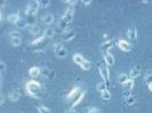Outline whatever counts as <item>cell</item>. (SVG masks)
I'll return each instance as SVG.
<instances>
[{
	"mask_svg": "<svg viewBox=\"0 0 152 113\" xmlns=\"http://www.w3.org/2000/svg\"><path fill=\"white\" fill-rule=\"evenodd\" d=\"M41 89L40 83L34 81V80H30L29 82L26 83V93L28 95H30L31 97L33 98H39V91Z\"/></svg>",
	"mask_w": 152,
	"mask_h": 113,
	"instance_id": "1",
	"label": "cell"
},
{
	"mask_svg": "<svg viewBox=\"0 0 152 113\" xmlns=\"http://www.w3.org/2000/svg\"><path fill=\"white\" fill-rule=\"evenodd\" d=\"M39 7H40L39 1H36V0L30 1L26 5V7H25V16L26 17H36L37 13H38Z\"/></svg>",
	"mask_w": 152,
	"mask_h": 113,
	"instance_id": "2",
	"label": "cell"
},
{
	"mask_svg": "<svg viewBox=\"0 0 152 113\" xmlns=\"http://www.w3.org/2000/svg\"><path fill=\"white\" fill-rule=\"evenodd\" d=\"M99 72L103 79V81L107 83V86L109 87L110 86V70H109L107 64H99Z\"/></svg>",
	"mask_w": 152,
	"mask_h": 113,
	"instance_id": "3",
	"label": "cell"
},
{
	"mask_svg": "<svg viewBox=\"0 0 152 113\" xmlns=\"http://www.w3.org/2000/svg\"><path fill=\"white\" fill-rule=\"evenodd\" d=\"M54 52L58 58H65L68 56V50H66V48H64V46L62 45L61 42L54 44Z\"/></svg>",
	"mask_w": 152,
	"mask_h": 113,
	"instance_id": "4",
	"label": "cell"
},
{
	"mask_svg": "<svg viewBox=\"0 0 152 113\" xmlns=\"http://www.w3.org/2000/svg\"><path fill=\"white\" fill-rule=\"evenodd\" d=\"M73 16H75V9L70 7L64 12V14H63V16H62V18H63L64 21H66L68 23H71L72 22V20H73Z\"/></svg>",
	"mask_w": 152,
	"mask_h": 113,
	"instance_id": "5",
	"label": "cell"
},
{
	"mask_svg": "<svg viewBox=\"0 0 152 113\" xmlns=\"http://www.w3.org/2000/svg\"><path fill=\"white\" fill-rule=\"evenodd\" d=\"M118 47L121 49L122 52H126V53H128L130 52V44L128 41H126V40H119L118 41Z\"/></svg>",
	"mask_w": 152,
	"mask_h": 113,
	"instance_id": "6",
	"label": "cell"
},
{
	"mask_svg": "<svg viewBox=\"0 0 152 113\" xmlns=\"http://www.w3.org/2000/svg\"><path fill=\"white\" fill-rule=\"evenodd\" d=\"M127 37H128V39H129L130 41H136V39H137L136 28H134V26L129 28L128 31H127Z\"/></svg>",
	"mask_w": 152,
	"mask_h": 113,
	"instance_id": "7",
	"label": "cell"
},
{
	"mask_svg": "<svg viewBox=\"0 0 152 113\" xmlns=\"http://www.w3.org/2000/svg\"><path fill=\"white\" fill-rule=\"evenodd\" d=\"M80 94H81L80 89H79L78 87H76V88H73L72 90L69 93L66 97H68V99H70V101H72V102H73V101H75V99H76V98L78 97V96H79Z\"/></svg>",
	"mask_w": 152,
	"mask_h": 113,
	"instance_id": "8",
	"label": "cell"
},
{
	"mask_svg": "<svg viewBox=\"0 0 152 113\" xmlns=\"http://www.w3.org/2000/svg\"><path fill=\"white\" fill-rule=\"evenodd\" d=\"M75 38V32L72 30H65L62 33V39L64 41H71Z\"/></svg>",
	"mask_w": 152,
	"mask_h": 113,
	"instance_id": "9",
	"label": "cell"
},
{
	"mask_svg": "<svg viewBox=\"0 0 152 113\" xmlns=\"http://www.w3.org/2000/svg\"><path fill=\"white\" fill-rule=\"evenodd\" d=\"M112 47H113V42H112L111 40H110V41H105V42H103L102 46H101V50H102L103 55L109 53V50H110Z\"/></svg>",
	"mask_w": 152,
	"mask_h": 113,
	"instance_id": "10",
	"label": "cell"
},
{
	"mask_svg": "<svg viewBox=\"0 0 152 113\" xmlns=\"http://www.w3.org/2000/svg\"><path fill=\"white\" fill-rule=\"evenodd\" d=\"M103 57H104V61H105V64H107V66H112L114 64V57L113 55L111 53H107L103 55Z\"/></svg>",
	"mask_w": 152,
	"mask_h": 113,
	"instance_id": "11",
	"label": "cell"
},
{
	"mask_svg": "<svg viewBox=\"0 0 152 113\" xmlns=\"http://www.w3.org/2000/svg\"><path fill=\"white\" fill-rule=\"evenodd\" d=\"M20 20H21V17L18 14H9L7 16V21L9 23H12V24H17V23L20 22Z\"/></svg>",
	"mask_w": 152,
	"mask_h": 113,
	"instance_id": "12",
	"label": "cell"
},
{
	"mask_svg": "<svg viewBox=\"0 0 152 113\" xmlns=\"http://www.w3.org/2000/svg\"><path fill=\"white\" fill-rule=\"evenodd\" d=\"M8 97H9V99H10L12 102H17V101L20 99V97H21V93L18 90H13L9 93Z\"/></svg>",
	"mask_w": 152,
	"mask_h": 113,
	"instance_id": "13",
	"label": "cell"
},
{
	"mask_svg": "<svg viewBox=\"0 0 152 113\" xmlns=\"http://www.w3.org/2000/svg\"><path fill=\"white\" fill-rule=\"evenodd\" d=\"M45 40L46 38L42 36V37H39L38 39H34L32 42H31V46L32 47H39V46H44L45 45Z\"/></svg>",
	"mask_w": 152,
	"mask_h": 113,
	"instance_id": "14",
	"label": "cell"
},
{
	"mask_svg": "<svg viewBox=\"0 0 152 113\" xmlns=\"http://www.w3.org/2000/svg\"><path fill=\"white\" fill-rule=\"evenodd\" d=\"M41 20H42V22L45 23V24L50 25V24L54 22V16H53V14H45V15H42Z\"/></svg>",
	"mask_w": 152,
	"mask_h": 113,
	"instance_id": "15",
	"label": "cell"
},
{
	"mask_svg": "<svg viewBox=\"0 0 152 113\" xmlns=\"http://www.w3.org/2000/svg\"><path fill=\"white\" fill-rule=\"evenodd\" d=\"M41 73V71H40V69L37 68V66H32V68L29 70V74H30L31 78H37L39 77Z\"/></svg>",
	"mask_w": 152,
	"mask_h": 113,
	"instance_id": "16",
	"label": "cell"
},
{
	"mask_svg": "<svg viewBox=\"0 0 152 113\" xmlns=\"http://www.w3.org/2000/svg\"><path fill=\"white\" fill-rule=\"evenodd\" d=\"M40 71H41V74L46 77V78H48V79H52L54 77V73L52 70H49L48 68H42L40 69Z\"/></svg>",
	"mask_w": 152,
	"mask_h": 113,
	"instance_id": "17",
	"label": "cell"
},
{
	"mask_svg": "<svg viewBox=\"0 0 152 113\" xmlns=\"http://www.w3.org/2000/svg\"><path fill=\"white\" fill-rule=\"evenodd\" d=\"M72 60H73V62H75L76 64L81 65L85 61H86V58H84V57H83V55H80V54H75V55H73V57H72Z\"/></svg>",
	"mask_w": 152,
	"mask_h": 113,
	"instance_id": "18",
	"label": "cell"
},
{
	"mask_svg": "<svg viewBox=\"0 0 152 113\" xmlns=\"http://www.w3.org/2000/svg\"><path fill=\"white\" fill-rule=\"evenodd\" d=\"M138 75H140V70H138V68H135V66H133V68L130 69L129 78L134 80V79H136Z\"/></svg>",
	"mask_w": 152,
	"mask_h": 113,
	"instance_id": "19",
	"label": "cell"
},
{
	"mask_svg": "<svg viewBox=\"0 0 152 113\" xmlns=\"http://www.w3.org/2000/svg\"><path fill=\"white\" fill-rule=\"evenodd\" d=\"M55 36V30H54L53 28H47L45 29V32H44V37L45 38H53Z\"/></svg>",
	"mask_w": 152,
	"mask_h": 113,
	"instance_id": "20",
	"label": "cell"
},
{
	"mask_svg": "<svg viewBox=\"0 0 152 113\" xmlns=\"http://www.w3.org/2000/svg\"><path fill=\"white\" fill-rule=\"evenodd\" d=\"M130 78H129V75H127L126 73H121V74H119V77H118V81L120 83H126L128 80H129Z\"/></svg>",
	"mask_w": 152,
	"mask_h": 113,
	"instance_id": "21",
	"label": "cell"
},
{
	"mask_svg": "<svg viewBox=\"0 0 152 113\" xmlns=\"http://www.w3.org/2000/svg\"><path fill=\"white\" fill-rule=\"evenodd\" d=\"M85 95H86V91H81V94L78 96V97L72 102V106H76V105H78L83 99H84V97H85Z\"/></svg>",
	"mask_w": 152,
	"mask_h": 113,
	"instance_id": "22",
	"label": "cell"
},
{
	"mask_svg": "<svg viewBox=\"0 0 152 113\" xmlns=\"http://www.w3.org/2000/svg\"><path fill=\"white\" fill-rule=\"evenodd\" d=\"M29 31H30V33L32 36H36V34H38L39 32H40V28H39L37 24H34V25H31Z\"/></svg>",
	"mask_w": 152,
	"mask_h": 113,
	"instance_id": "23",
	"label": "cell"
},
{
	"mask_svg": "<svg viewBox=\"0 0 152 113\" xmlns=\"http://www.w3.org/2000/svg\"><path fill=\"white\" fill-rule=\"evenodd\" d=\"M107 83L104 82V81L99 82V83H97V86H96V89H97V91H99L101 94H102L104 90H107Z\"/></svg>",
	"mask_w": 152,
	"mask_h": 113,
	"instance_id": "24",
	"label": "cell"
},
{
	"mask_svg": "<svg viewBox=\"0 0 152 113\" xmlns=\"http://www.w3.org/2000/svg\"><path fill=\"white\" fill-rule=\"evenodd\" d=\"M134 87V80L133 79H129L126 83H124V88L125 90H132Z\"/></svg>",
	"mask_w": 152,
	"mask_h": 113,
	"instance_id": "25",
	"label": "cell"
},
{
	"mask_svg": "<svg viewBox=\"0 0 152 113\" xmlns=\"http://www.w3.org/2000/svg\"><path fill=\"white\" fill-rule=\"evenodd\" d=\"M101 97H102V99H103V101L107 102V101H110V99H111V93L107 89V90H104L102 94H101Z\"/></svg>",
	"mask_w": 152,
	"mask_h": 113,
	"instance_id": "26",
	"label": "cell"
},
{
	"mask_svg": "<svg viewBox=\"0 0 152 113\" xmlns=\"http://www.w3.org/2000/svg\"><path fill=\"white\" fill-rule=\"evenodd\" d=\"M135 102H136V99H135L134 96H132V95L125 97V103H126L127 105H133V104H135Z\"/></svg>",
	"mask_w": 152,
	"mask_h": 113,
	"instance_id": "27",
	"label": "cell"
},
{
	"mask_svg": "<svg viewBox=\"0 0 152 113\" xmlns=\"http://www.w3.org/2000/svg\"><path fill=\"white\" fill-rule=\"evenodd\" d=\"M28 25H29V23L26 22V20H22V18L20 20V22L16 24V26H17L18 29H25Z\"/></svg>",
	"mask_w": 152,
	"mask_h": 113,
	"instance_id": "28",
	"label": "cell"
},
{
	"mask_svg": "<svg viewBox=\"0 0 152 113\" xmlns=\"http://www.w3.org/2000/svg\"><path fill=\"white\" fill-rule=\"evenodd\" d=\"M144 80L148 85H151L152 83V71H149V72H146V73H145Z\"/></svg>",
	"mask_w": 152,
	"mask_h": 113,
	"instance_id": "29",
	"label": "cell"
},
{
	"mask_svg": "<svg viewBox=\"0 0 152 113\" xmlns=\"http://www.w3.org/2000/svg\"><path fill=\"white\" fill-rule=\"evenodd\" d=\"M80 68L83 69V70H85V71H88V70H91V63L89 62V61H85L84 63L80 65Z\"/></svg>",
	"mask_w": 152,
	"mask_h": 113,
	"instance_id": "30",
	"label": "cell"
},
{
	"mask_svg": "<svg viewBox=\"0 0 152 113\" xmlns=\"http://www.w3.org/2000/svg\"><path fill=\"white\" fill-rule=\"evenodd\" d=\"M68 24H69V23L66 22V21H64L63 18H61V21L58 22V28H60L61 30H63V31L68 30V29H66V28H68Z\"/></svg>",
	"mask_w": 152,
	"mask_h": 113,
	"instance_id": "31",
	"label": "cell"
},
{
	"mask_svg": "<svg viewBox=\"0 0 152 113\" xmlns=\"http://www.w3.org/2000/svg\"><path fill=\"white\" fill-rule=\"evenodd\" d=\"M39 4H40V7L47 8L52 4V1H50V0H39Z\"/></svg>",
	"mask_w": 152,
	"mask_h": 113,
	"instance_id": "32",
	"label": "cell"
},
{
	"mask_svg": "<svg viewBox=\"0 0 152 113\" xmlns=\"http://www.w3.org/2000/svg\"><path fill=\"white\" fill-rule=\"evenodd\" d=\"M10 40H12V45H13V46H20L21 44H22V39H21V37L12 38Z\"/></svg>",
	"mask_w": 152,
	"mask_h": 113,
	"instance_id": "33",
	"label": "cell"
},
{
	"mask_svg": "<svg viewBox=\"0 0 152 113\" xmlns=\"http://www.w3.org/2000/svg\"><path fill=\"white\" fill-rule=\"evenodd\" d=\"M38 112L39 113H52L50 112V110H49L48 107H46V106H39Z\"/></svg>",
	"mask_w": 152,
	"mask_h": 113,
	"instance_id": "34",
	"label": "cell"
},
{
	"mask_svg": "<svg viewBox=\"0 0 152 113\" xmlns=\"http://www.w3.org/2000/svg\"><path fill=\"white\" fill-rule=\"evenodd\" d=\"M9 36H10V39H12V38H18L20 37V32H18V31H12V32L9 33Z\"/></svg>",
	"mask_w": 152,
	"mask_h": 113,
	"instance_id": "35",
	"label": "cell"
},
{
	"mask_svg": "<svg viewBox=\"0 0 152 113\" xmlns=\"http://www.w3.org/2000/svg\"><path fill=\"white\" fill-rule=\"evenodd\" d=\"M87 113H102V111L97 107H94V109H91Z\"/></svg>",
	"mask_w": 152,
	"mask_h": 113,
	"instance_id": "36",
	"label": "cell"
},
{
	"mask_svg": "<svg viewBox=\"0 0 152 113\" xmlns=\"http://www.w3.org/2000/svg\"><path fill=\"white\" fill-rule=\"evenodd\" d=\"M0 68H1V73H4V72H5V70H6V64H5V62H4V61H1V62H0Z\"/></svg>",
	"mask_w": 152,
	"mask_h": 113,
	"instance_id": "37",
	"label": "cell"
},
{
	"mask_svg": "<svg viewBox=\"0 0 152 113\" xmlns=\"http://www.w3.org/2000/svg\"><path fill=\"white\" fill-rule=\"evenodd\" d=\"M64 2H65V4H69V5L75 6V5H77V2H78V1H76V0H65Z\"/></svg>",
	"mask_w": 152,
	"mask_h": 113,
	"instance_id": "38",
	"label": "cell"
},
{
	"mask_svg": "<svg viewBox=\"0 0 152 113\" xmlns=\"http://www.w3.org/2000/svg\"><path fill=\"white\" fill-rule=\"evenodd\" d=\"M81 4L85 5V6H88V5H91V1H89V0H88V1H81Z\"/></svg>",
	"mask_w": 152,
	"mask_h": 113,
	"instance_id": "39",
	"label": "cell"
},
{
	"mask_svg": "<svg viewBox=\"0 0 152 113\" xmlns=\"http://www.w3.org/2000/svg\"><path fill=\"white\" fill-rule=\"evenodd\" d=\"M65 113H77V111L76 110H73V109H70V110H68Z\"/></svg>",
	"mask_w": 152,
	"mask_h": 113,
	"instance_id": "40",
	"label": "cell"
},
{
	"mask_svg": "<svg viewBox=\"0 0 152 113\" xmlns=\"http://www.w3.org/2000/svg\"><path fill=\"white\" fill-rule=\"evenodd\" d=\"M4 104V95H1V105Z\"/></svg>",
	"mask_w": 152,
	"mask_h": 113,
	"instance_id": "41",
	"label": "cell"
},
{
	"mask_svg": "<svg viewBox=\"0 0 152 113\" xmlns=\"http://www.w3.org/2000/svg\"><path fill=\"white\" fill-rule=\"evenodd\" d=\"M149 90L152 91V83H151V85H149Z\"/></svg>",
	"mask_w": 152,
	"mask_h": 113,
	"instance_id": "42",
	"label": "cell"
}]
</instances>
